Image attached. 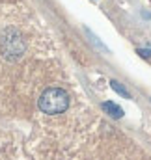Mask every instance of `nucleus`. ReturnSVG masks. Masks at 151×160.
I'll list each match as a JSON object with an SVG mask.
<instances>
[{
    "mask_svg": "<svg viewBox=\"0 0 151 160\" xmlns=\"http://www.w3.org/2000/svg\"><path fill=\"white\" fill-rule=\"evenodd\" d=\"M138 54H140L142 58H149V56H151V48H140V50H138Z\"/></svg>",
    "mask_w": 151,
    "mask_h": 160,
    "instance_id": "4",
    "label": "nucleus"
},
{
    "mask_svg": "<svg viewBox=\"0 0 151 160\" xmlns=\"http://www.w3.org/2000/svg\"><path fill=\"white\" fill-rule=\"evenodd\" d=\"M101 108H103V112H107V114H108L110 118H114V119L123 118V110H121V106H117L116 102H103Z\"/></svg>",
    "mask_w": 151,
    "mask_h": 160,
    "instance_id": "2",
    "label": "nucleus"
},
{
    "mask_svg": "<svg viewBox=\"0 0 151 160\" xmlns=\"http://www.w3.org/2000/svg\"><path fill=\"white\" fill-rule=\"evenodd\" d=\"M67 106H69V95L62 88H49L39 97V110L49 116L62 114L67 110Z\"/></svg>",
    "mask_w": 151,
    "mask_h": 160,
    "instance_id": "1",
    "label": "nucleus"
},
{
    "mask_svg": "<svg viewBox=\"0 0 151 160\" xmlns=\"http://www.w3.org/2000/svg\"><path fill=\"white\" fill-rule=\"evenodd\" d=\"M110 88H112L116 93H119L121 97H127V99H131V93H129V91H127V89H125V88H123L119 82H117V80H110Z\"/></svg>",
    "mask_w": 151,
    "mask_h": 160,
    "instance_id": "3",
    "label": "nucleus"
}]
</instances>
